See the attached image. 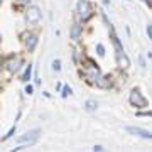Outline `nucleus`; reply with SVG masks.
Wrapping results in <instances>:
<instances>
[{"label": "nucleus", "mask_w": 152, "mask_h": 152, "mask_svg": "<svg viewBox=\"0 0 152 152\" xmlns=\"http://www.w3.org/2000/svg\"><path fill=\"white\" fill-rule=\"evenodd\" d=\"M76 10H78V15L83 22H86L91 19L93 15V5L88 2V0H80L78 5H76Z\"/></svg>", "instance_id": "nucleus-1"}, {"label": "nucleus", "mask_w": 152, "mask_h": 152, "mask_svg": "<svg viewBox=\"0 0 152 152\" xmlns=\"http://www.w3.org/2000/svg\"><path fill=\"white\" fill-rule=\"evenodd\" d=\"M129 102H130L132 107H137V108H145L147 105H149L147 98L140 93L139 88H134V90L130 91V95H129Z\"/></svg>", "instance_id": "nucleus-2"}, {"label": "nucleus", "mask_w": 152, "mask_h": 152, "mask_svg": "<svg viewBox=\"0 0 152 152\" xmlns=\"http://www.w3.org/2000/svg\"><path fill=\"white\" fill-rule=\"evenodd\" d=\"M39 135H41V130H39V129H34V130L26 132L24 135L17 137L15 142H17V144H34V142L39 139Z\"/></svg>", "instance_id": "nucleus-3"}, {"label": "nucleus", "mask_w": 152, "mask_h": 152, "mask_svg": "<svg viewBox=\"0 0 152 152\" xmlns=\"http://www.w3.org/2000/svg\"><path fill=\"white\" fill-rule=\"evenodd\" d=\"M20 66H22V58H20V56H10V58L5 61L7 71H9V73H12V75L20 69Z\"/></svg>", "instance_id": "nucleus-4"}, {"label": "nucleus", "mask_w": 152, "mask_h": 152, "mask_svg": "<svg viewBox=\"0 0 152 152\" xmlns=\"http://www.w3.org/2000/svg\"><path fill=\"white\" fill-rule=\"evenodd\" d=\"M41 9L39 7H36V5H31L26 10V19H27V22L29 24H37L39 20H41Z\"/></svg>", "instance_id": "nucleus-5"}, {"label": "nucleus", "mask_w": 152, "mask_h": 152, "mask_svg": "<svg viewBox=\"0 0 152 152\" xmlns=\"http://www.w3.org/2000/svg\"><path fill=\"white\" fill-rule=\"evenodd\" d=\"M24 44H26V49H27L29 53H32L34 49H36V46H37V36L34 32H26L24 34Z\"/></svg>", "instance_id": "nucleus-6"}, {"label": "nucleus", "mask_w": 152, "mask_h": 152, "mask_svg": "<svg viewBox=\"0 0 152 152\" xmlns=\"http://www.w3.org/2000/svg\"><path fill=\"white\" fill-rule=\"evenodd\" d=\"M125 130L129 132V134H132V135L142 137V139H145V140H151V137H152L151 132L145 130V129H140V127H127Z\"/></svg>", "instance_id": "nucleus-7"}, {"label": "nucleus", "mask_w": 152, "mask_h": 152, "mask_svg": "<svg viewBox=\"0 0 152 152\" xmlns=\"http://www.w3.org/2000/svg\"><path fill=\"white\" fill-rule=\"evenodd\" d=\"M117 64H118V68H122V69H127V68L130 66L129 56L125 54V53H117Z\"/></svg>", "instance_id": "nucleus-8"}, {"label": "nucleus", "mask_w": 152, "mask_h": 152, "mask_svg": "<svg viewBox=\"0 0 152 152\" xmlns=\"http://www.w3.org/2000/svg\"><path fill=\"white\" fill-rule=\"evenodd\" d=\"M110 37H112V42H113L115 49H117V53H124V48H122V42H120L118 36L115 34V29L110 26Z\"/></svg>", "instance_id": "nucleus-9"}, {"label": "nucleus", "mask_w": 152, "mask_h": 152, "mask_svg": "<svg viewBox=\"0 0 152 152\" xmlns=\"http://www.w3.org/2000/svg\"><path fill=\"white\" fill-rule=\"evenodd\" d=\"M81 26H80V24H73V26H71V31H69V36H71V39H73V41H80V39H81Z\"/></svg>", "instance_id": "nucleus-10"}, {"label": "nucleus", "mask_w": 152, "mask_h": 152, "mask_svg": "<svg viewBox=\"0 0 152 152\" xmlns=\"http://www.w3.org/2000/svg\"><path fill=\"white\" fill-rule=\"evenodd\" d=\"M95 85H98L100 88H110V86H112V76L107 75V76H102V78H98Z\"/></svg>", "instance_id": "nucleus-11"}, {"label": "nucleus", "mask_w": 152, "mask_h": 152, "mask_svg": "<svg viewBox=\"0 0 152 152\" xmlns=\"http://www.w3.org/2000/svg\"><path fill=\"white\" fill-rule=\"evenodd\" d=\"M31 76H32V64L26 66V71H24V75H22V81L27 83L31 80Z\"/></svg>", "instance_id": "nucleus-12"}, {"label": "nucleus", "mask_w": 152, "mask_h": 152, "mask_svg": "<svg viewBox=\"0 0 152 152\" xmlns=\"http://www.w3.org/2000/svg\"><path fill=\"white\" fill-rule=\"evenodd\" d=\"M96 107H98V103L95 100H86V103H85V110H86V112H95Z\"/></svg>", "instance_id": "nucleus-13"}, {"label": "nucleus", "mask_w": 152, "mask_h": 152, "mask_svg": "<svg viewBox=\"0 0 152 152\" xmlns=\"http://www.w3.org/2000/svg\"><path fill=\"white\" fill-rule=\"evenodd\" d=\"M53 69H54V71H61V61L59 59L53 61Z\"/></svg>", "instance_id": "nucleus-14"}, {"label": "nucleus", "mask_w": 152, "mask_h": 152, "mask_svg": "<svg viewBox=\"0 0 152 152\" xmlns=\"http://www.w3.org/2000/svg\"><path fill=\"white\" fill-rule=\"evenodd\" d=\"M96 51H98V56H105V48H103V44H96Z\"/></svg>", "instance_id": "nucleus-15"}, {"label": "nucleus", "mask_w": 152, "mask_h": 152, "mask_svg": "<svg viewBox=\"0 0 152 152\" xmlns=\"http://www.w3.org/2000/svg\"><path fill=\"white\" fill-rule=\"evenodd\" d=\"M71 93H73V90H71V86H64L63 88V96H68V95H71Z\"/></svg>", "instance_id": "nucleus-16"}, {"label": "nucleus", "mask_w": 152, "mask_h": 152, "mask_svg": "<svg viewBox=\"0 0 152 152\" xmlns=\"http://www.w3.org/2000/svg\"><path fill=\"white\" fill-rule=\"evenodd\" d=\"M14 132H15V125H14V127H12L10 130H9V134H7V135L4 137V139H2V140H7V139H10V137H12V134H14Z\"/></svg>", "instance_id": "nucleus-17"}, {"label": "nucleus", "mask_w": 152, "mask_h": 152, "mask_svg": "<svg viewBox=\"0 0 152 152\" xmlns=\"http://www.w3.org/2000/svg\"><path fill=\"white\" fill-rule=\"evenodd\" d=\"M93 152H105V147L103 145H95L93 147Z\"/></svg>", "instance_id": "nucleus-18"}, {"label": "nucleus", "mask_w": 152, "mask_h": 152, "mask_svg": "<svg viewBox=\"0 0 152 152\" xmlns=\"http://www.w3.org/2000/svg\"><path fill=\"white\" fill-rule=\"evenodd\" d=\"M32 91H34V86L32 85H27V86H26V93H27V95H32Z\"/></svg>", "instance_id": "nucleus-19"}, {"label": "nucleus", "mask_w": 152, "mask_h": 152, "mask_svg": "<svg viewBox=\"0 0 152 152\" xmlns=\"http://www.w3.org/2000/svg\"><path fill=\"white\" fill-rule=\"evenodd\" d=\"M147 36H149V37L152 39V26H151V24L147 26Z\"/></svg>", "instance_id": "nucleus-20"}, {"label": "nucleus", "mask_w": 152, "mask_h": 152, "mask_svg": "<svg viewBox=\"0 0 152 152\" xmlns=\"http://www.w3.org/2000/svg\"><path fill=\"white\" fill-rule=\"evenodd\" d=\"M19 2H22V4H29L31 0H19Z\"/></svg>", "instance_id": "nucleus-21"}, {"label": "nucleus", "mask_w": 152, "mask_h": 152, "mask_svg": "<svg viewBox=\"0 0 152 152\" xmlns=\"http://www.w3.org/2000/svg\"><path fill=\"white\" fill-rule=\"evenodd\" d=\"M0 2H2V0H0Z\"/></svg>", "instance_id": "nucleus-22"}]
</instances>
